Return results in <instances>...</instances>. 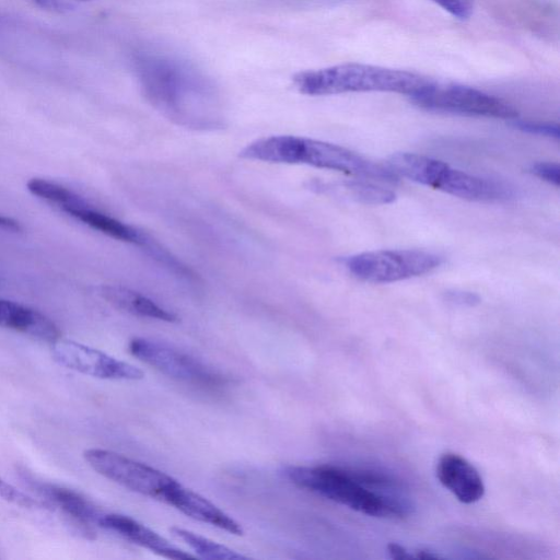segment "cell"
<instances>
[{
  "mask_svg": "<svg viewBox=\"0 0 560 560\" xmlns=\"http://www.w3.org/2000/svg\"><path fill=\"white\" fill-rule=\"evenodd\" d=\"M456 19L466 20L474 11L475 0H431Z\"/></svg>",
  "mask_w": 560,
  "mask_h": 560,
  "instance_id": "21",
  "label": "cell"
},
{
  "mask_svg": "<svg viewBox=\"0 0 560 560\" xmlns=\"http://www.w3.org/2000/svg\"><path fill=\"white\" fill-rule=\"evenodd\" d=\"M431 81L416 72L358 62L301 71L293 77L295 89L311 96L389 92L411 97Z\"/></svg>",
  "mask_w": 560,
  "mask_h": 560,
  "instance_id": "4",
  "label": "cell"
},
{
  "mask_svg": "<svg viewBox=\"0 0 560 560\" xmlns=\"http://www.w3.org/2000/svg\"><path fill=\"white\" fill-rule=\"evenodd\" d=\"M0 498L23 508H42L43 503L18 490L0 477Z\"/></svg>",
  "mask_w": 560,
  "mask_h": 560,
  "instance_id": "20",
  "label": "cell"
},
{
  "mask_svg": "<svg viewBox=\"0 0 560 560\" xmlns=\"http://www.w3.org/2000/svg\"><path fill=\"white\" fill-rule=\"evenodd\" d=\"M0 229L5 231L19 232L21 230V225L16 220L0 214Z\"/></svg>",
  "mask_w": 560,
  "mask_h": 560,
  "instance_id": "27",
  "label": "cell"
},
{
  "mask_svg": "<svg viewBox=\"0 0 560 560\" xmlns=\"http://www.w3.org/2000/svg\"><path fill=\"white\" fill-rule=\"evenodd\" d=\"M436 477L458 501L469 504L483 497L485 486L478 470L463 456L444 453L436 465Z\"/></svg>",
  "mask_w": 560,
  "mask_h": 560,
  "instance_id": "14",
  "label": "cell"
},
{
  "mask_svg": "<svg viewBox=\"0 0 560 560\" xmlns=\"http://www.w3.org/2000/svg\"><path fill=\"white\" fill-rule=\"evenodd\" d=\"M128 351L162 374L180 382L217 387L225 381L201 361L162 341L136 337L129 341Z\"/></svg>",
  "mask_w": 560,
  "mask_h": 560,
  "instance_id": "10",
  "label": "cell"
},
{
  "mask_svg": "<svg viewBox=\"0 0 560 560\" xmlns=\"http://www.w3.org/2000/svg\"><path fill=\"white\" fill-rule=\"evenodd\" d=\"M416 557L420 558V559H439V558H442L438 553H433V551L428 550V549H420V550H418Z\"/></svg>",
  "mask_w": 560,
  "mask_h": 560,
  "instance_id": "28",
  "label": "cell"
},
{
  "mask_svg": "<svg viewBox=\"0 0 560 560\" xmlns=\"http://www.w3.org/2000/svg\"><path fill=\"white\" fill-rule=\"evenodd\" d=\"M446 298L450 302L456 303V304H467L472 305L479 301V298L470 292H459V291H453L447 292Z\"/></svg>",
  "mask_w": 560,
  "mask_h": 560,
  "instance_id": "24",
  "label": "cell"
},
{
  "mask_svg": "<svg viewBox=\"0 0 560 560\" xmlns=\"http://www.w3.org/2000/svg\"><path fill=\"white\" fill-rule=\"evenodd\" d=\"M36 490L55 506L61 509L67 515L83 525L98 524L103 512L80 493L61 486L45 482L36 483Z\"/></svg>",
  "mask_w": 560,
  "mask_h": 560,
  "instance_id": "17",
  "label": "cell"
},
{
  "mask_svg": "<svg viewBox=\"0 0 560 560\" xmlns=\"http://www.w3.org/2000/svg\"><path fill=\"white\" fill-rule=\"evenodd\" d=\"M388 167L409 180L470 201H502L512 196L511 189L493 179L454 168L440 160L409 152L395 153Z\"/></svg>",
  "mask_w": 560,
  "mask_h": 560,
  "instance_id": "5",
  "label": "cell"
},
{
  "mask_svg": "<svg viewBox=\"0 0 560 560\" xmlns=\"http://www.w3.org/2000/svg\"><path fill=\"white\" fill-rule=\"evenodd\" d=\"M240 156L270 163L305 164L386 184L396 183L398 178L388 166L373 163L341 145L298 136L257 139L246 145Z\"/></svg>",
  "mask_w": 560,
  "mask_h": 560,
  "instance_id": "3",
  "label": "cell"
},
{
  "mask_svg": "<svg viewBox=\"0 0 560 560\" xmlns=\"http://www.w3.org/2000/svg\"><path fill=\"white\" fill-rule=\"evenodd\" d=\"M387 550L393 559L402 560V559H408V558L412 557L411 555L408 553V551L402 546H400L396 542L388 544Z\"/></svg>",
  "mask_w": 560,
  "mask_h": 560,
  "instance_id": "26",
  "label": "cell"
},
{
  "mask_svg": "<svg viewBox=\"0 0 560 560\" xmlns=\"http://www.w3.org/2000/svg\"><path fill=\"white\" fill-rule=\"evenodd\" d=\"M0 327L51 343L60 338L58 326L49 317L26 305L2 299Z\"/></svg>",
  "mask_w": 560,
  "mask_h": 560,
  "instance_id": "15",
  "label": "cell"
},
{
  "mask_svg": "<svg viewBox=\"0 0 560 560\" xmlns=\"http://www.w3.org/2000/svg\"><path fill=\"white\" fill-rule=\"evenodd\" d=\"M40 7L54 11H67L73 7V3L69 0H34Z\"/></svg>",
  "mask_w": 560,
  "mask_h": 560,
  "instance_id": "25",
  "label": "cell"
},
{
  "mask_svg": "<svg viewBox=\"0 0 560 560\" xmlns=\"http://www.w3.org/2000/svg\"><path fill=\"white\" fill-rule=\"evenodd\" d=\"M97 525L164 558L179 560L195 558L194 555L177 548L167 539L130 516L103 513Z\"/></svg>",
  "mask_w": 560,
  "mask_h": 560,
  "instance_id": "12",
  "label": "cell"
},
{
  "mask_svg": "<svg viewBox=\"0 0 560 560\" xmlns=\"http://www.w3.org/2000/svg\"><path fill=\"white\" fill-rule=\"evenodd\" d=\"M100 294L113 306L135 316L168 323L178 320L176 314L131 289L121 285H104L100 288Z\"/></svg>",
  "mask_w": 560,
  "mask_h": 560,
  "instance_id": "16",
  "label": "cell"
},
{
  "mask_svg": "<svg viewBox=\"0 0 560 560\" xmlns=\"http://www.w3.org/2000/svg\"><path fill=\"white\" fill-rule=\"evenodd\" d=\"M514 125L522 131L559 139V126L551 122L515 120Z\"/></svg>",
  "mask_w": 560,
  "mask_h": 560,
  "instance_id": "22",
  "label": "cell"
},
{
  "mask_svg": "<svg viewBox=\"0 0 560 560\" xmlns=\"http://www.w3.org/2000/svg\"><path fill=\"white\" fill-rule=\"evenodd\" d=\"M284 476L301 489L365 515L402 518L413 510L404 487L380 471L335 465L289 466Z\"/></svg>",
  "mask_w": 560,
  "mask_h": 560,
  "instance_id": "2",
  "label": "cell"
},
{
  "mask_svg": "<svg viewBox=\"0 0 560 560\" xmlns=\"http://www.w3.org/2000/svg\"><path fill=\"white\" fill-rule=\"evenodd\" d=\"M371 179H352L341 184L348 197L366 205H385L395 200L394 191L370 182Z\"/></svg>",
  "mask_w": 560,
  "mask_h": 560,
  "instance_id": "19",
  "label": "cell"
},
{
  "mask_svg": "<svg viewBox=\"0 0 560 560\" xmlns=\"http://www.w3.org/2000/svg\"><path fill=\"white\" fill-rule=\"evenodd\" d=\"M69 1H71V2H73V1L88 2V1H92V0H69Z\"/></svg>",
  "mask_w": 560,
  "mask_h": 560,
  "instance_id": "29",
  "label": "cell"
},
{
  "mask_svg": "<svg viewBox=\"0 0 560 560\" xmlns=\"http://www.w3.org/2000/svg\"><path fill=\"white\" fill-rule=\"evenodd\" d=\"M170 532L174 537L188 545L201 558L211 560H240L247 558L226 546L191 530L174 526L170 528Z\"/></svg>",
  "mask_w": 560,
  "mask_h": 560,
  "instance_id": "18",
  "label": "cell"
},
{
  "mask_svg": "<svg viewBox=\"0 0 560 560\" xmlns=\"http://www.w3.org/2000/svg\"><path fill=\"white\" fill-rule=\"evenodd\" d=\"M133 69L145 100L173 122L195 130L224 126L221 95L203 72L178 57L138 51Z\"/></svg>",
  "mask_w": 560,
  "mask_h": 560,
  "instance_id": "1",
  "label": "cell"
},
{
  "mask_svg": "<svg viewBox=\"0 0 560 560\" xmlns=\"http://www.w3.org/2000/svg\"><path fill=\"white\" fill-rule=\"evenodd\" d=\"M86 463L100 475L133 492L163 501L178 481L165 472L121 454L90 448L83 454Z\"/></svg>",
  "mask_w": 560,
  "mask_h": 560,
  "instance_id": "9",
  "label": "cell"
},
{
  "mask_svg": "<svg viewBox=\"0 0 560 560\" xmlns=\"http://www.w3.org/2000/svg\"><path fill=\"white\" fill-rule=\"evenodd\" d=\"M27 189L77 221L115 240L137 245L153 258L163 249L149 234L101 211L82 196L56 182L32 178L27 182Z\"/></svg>",
  "mask_w": 560,
  "mask_h": 560,
  "instance_id": "6",
  "label": "cell"
},
{
  "mask_svg": "<svg viewBox=\"0 0 560 560\" xmlns=\"http://www.w3.org/2000/svg\"><path fill=\"white\" fill-rule=\"evenodd\" d=\"M52 357L62 366L102 380L138 381L144 376L136 365L72 340L52 342Z\"/></svg>",
  "mask_w": 560,
  "mask_h": 560,
  "instance_id": "11",
  "label": "cell"
},
{
  "mask_svg": "<svg viewBox=\"0 0 560 560\" xmlns=\"http://www.w3.org/2000/svg\"><path fill=\"white\" fill-rule=\"evenodd\" d=\"M530 173L540 179L558 187L560 184V168L557 163L539 162L535 163L529 168Z\"/></svg>",
  "mask_w": 560,
  "mask_h": 560,
  "instance_id": "23",
  "label": "cell"
},
{
  "mask_svg": "<svg viewBox=\"0 0 560 560\" xmlns=\"http://www.w3.org/2000/svg\"><path fill=\"white\" fill-rule=\"evenodd\" d=\"M163 502L174 506L186 516L241 536L244 530L240 523L199 493L177 482L165 494Z\"/></svg>",
  "mask_w": 560,
  "mask_h": 560,
  "instance_id": "13",
  "label": "cell"
},
{
  "mask_svg": "<svg viewBox=\"0 0 560 560\" xmlns=\"http://www.w3.org/2000/svg\"><path fill=\"white\" fill-rule=\"evenodd\" d=\"M442 258L422 249H380L352 255L345 260L348 271L359 280L389 283L435 270Z\"/></svg>",
  "mask_w": 560,
  "mask_h": 560,
  "instance_id": "7",
  "label": "cell"
},
{
  "mask_svg": "<svg viewBox=\"0 0 560 560\" xmlns=\"http://www.w3.org/2000/svg\"><path fill=\"white\" fill-rule=\"evenodd\" d=\"M421 108L466 116L516 119L517 110L500 97L457 83L431 81L410 97Z\"/></svg>",
  "mask_w": 560,
  "mask_h": 560,
  "instance_id": "8",
  "label": "cell"
}]
</instances>
